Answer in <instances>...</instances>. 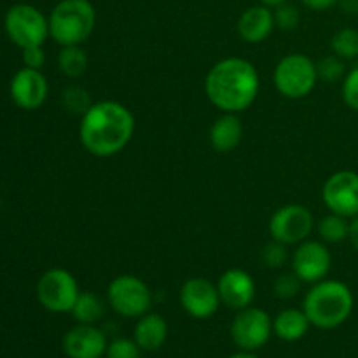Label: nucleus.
<instances>
[{
    "label": "nucleus",
    "mask_w": 358,
    "mask_h": 358,
    "mask_svg": "<svg viewBox=\"0 0 358 358\" xmlns=\"http://www.w3.org/2000/svg\"><path fill=\"white\" fill-rule=\"evenodd\" d=\"M311 324L308 320L306 313L297 308H287V310L280 311L275 318H273V332L278 336L282 341L292 343L299 341L310 331Z\"/></svg>",
    "instance_id": "nucleus-20"
},
{
    "label": "nucleus",
    "mask_w": 358,
    "mask_h": 358,
    "mask_svg": "<svg viewBox=\"0 0 358 358\" xmlns=\"http://www.w3.org/2000/svg\"><path fill=\"white\" fill-rule=\"evenodd\" d=\"M208 138L210 145L220 154H227L236 149L243 138V124L238 114L222 112V115L213 121Z\"/></svg>",
    "instance_id": "nucleus-18"
},
{
    "label": "nucleus",
    "mask_w": 358,
    "mask_h": 358,
    "mask_svg": "<svg viewBox=\"0 0 358 358\" xmlns=\"http://www.w3.org/2000/svg\"><path fill=\"white\" fill-rule=\"evenodd\" d=\"M317 63L303 52L283 56L273 72V84L283 98L301 100L315 90L318 83Z\"/></svg>",
    "instance_id": "nucleus-5"
},
{
    "label": "nucleus",
    "mask_w": 358,
    "mask_h": 358,
    "mask_svg": "<svg viewBox=\"0 0 358 358\" xmlns=\"http://www.w3.org/2000/svg\"><path fill=\"white\" fill-rule=\"evenodd\" d=\"M273 13H275L276 27L282 28V30L290 31V30H296V28L299 27L301 13L296 6H292V3L289 2L282 3V6L275 7Z\"/></svg>",
    "instance_id": "nucleus-27"
},
{
    "label": "nucleus",
    "mask_w": 358,
    "mask_h": 358,
    "mask_svg": "<svg viewBox=\"0 0 358 358\" xmlns=\"http://www.w3.org/2000/svg\"><path fill=\"white\" fill-rule=\"evenodd\" d=\"M229 358H257V357L252 355L250 352H241V353H236V355H231Z\"/></svg>",
    "instance_id": "nucleus-37"
},
{
    "label": "nucleus",
    "mask_w": 358,
    "mask_h": 358,
    "mask_svg": "<svg viewBox=\"0 0 358 358\" xmlns=\"http://www.w3.org/2000/svg\"><path fill=\"white\" fill-rule=\"evenodd\" d=\"M350 243L353 245V248L358 252V215L350 219V234H348Z\"/></svg>",
    "instance_id": "nucleus-34"
},
{
    "label": "nucleus",
    "mask_w": 358,
    "mask_h": 358,
    "mask_svg": "<svg viewBox=\"0 0 358 358\" xmlns=\"http://www.w3.org/2000/svg\"><path fill=\"white\" fill-rule=\"evenodd\" d=\"M331 48L339 58L355 59L358 58V30L357 28H341L332 35Z\"/></svg>",
    "instance_id": "nucleus-24"
},
{
    "label": "nucleus",
    "mask_w": 358,
    "mask_h": 358,
    "mask_svg": "<svg viewBox=\"0 0 358 358\" xmlns=\"http://www.w3.org/2000/svg\"><path fill=\"white\" fill-rule=\"evenodd\" d=\"M231 339L243 352H255L269 341L273 334V318L264 310L248 306L238 311L231 324Z\"/></svg>",
    "instance_id": "nucleus-10"
},
{
    "label": "nucleus",
    "mask_w": 358,
    "mask_h": 358,
    "mask_svg": "<svg viewBox=\"0 0 358 358\" xmlns=\"http://www.w3.org/2000/svg\"><path fill=\"white\" fill-rule=\"evenodd\" d=\"M21 59H23V65L28 66V69L41 70L45 63V52L42 45L21 49Z\"/></svg>",
    "instance_id": "nucleus-32"
},
{
    "label": "nucleus",
    "mask_w": 358,
    "mask_h": 358,
    "mask_svg": "<svg viewBox=\"0 0 358 358\" xmlns=\"http://www.w3.org/2000/svg\"><path fill=\"white\" fill-rule=\"evenodd\" d=\"M343 101L353 112H358V65L348 70L341 84Z\"/></svg>",
    "instance_id": "nucleus-28"
},
{
    "label": "nucleus",
    "mask_w": 358,
    "mask_h": 358,
    "mask_svg": "<svg viewBox=\"0 0 358 358\" xmlns=\"http://www.w3.org/2000/svg\"><path fill=\"white\" fill-rule=\"evenodd\" d=\"M135 128V115L126 105L101 100L80 115L79 140L91 156L112 157L128 147Z\"/></svg>",
    "instance_id": "nucleus-1"
},
{
    "label": "nucleus",
    "mask_w": 358,
    "mask_h": 358,
    "mask_svg": "<svg viewBox=\"0 0 358 358\" xmlns=\"http://www.w3.org/2000/svg\"><path fill=\"white\" fill-rule=\"evenodd\" d=\"M35 294L44 310L51 313H70L80 289L72 273L63 268H52L38 278Z\"/></svg>",
    "instance_id": "nucleus-8"
},
{
    "label": "nucleus",
    "mask_w": 358,
    "mask_h": 358,
    "mask_svg": "<svg viewBox=\"0 0 358 358\" xmlns=\"http://www.w3.org/2000/svg\"><path fill=\"white\" fill-rule=\"evenodd\" d=\"M168 338V324L159 313H145L138 318L133 331V339L143 352H156Z\"/></svg>",
    "instance_id": "nucleus-19"
},
{
    "label": "nucleus",
    "mask_w": 358,
    "mask_h": 358,
    "mask_svg": "<svg viewBox=\"0 0 358 358\" xmlns=\"http://www.w3.org/2000/svg\"><path fill=\"white\" fill-rule=\"evenodd\" d=\"M259 2H261L262 6H268V7H271V9H275V7L282 6V3L289 2V0H259Z\"/></svg>",
    "instance_id": "nucleus-36"
},
{
    "label": "nucleus",
    "mask_w": 358,
    "mask_h": 358,
    "mask_svg": "<svg viewBox=\"0 0 358 358\" xmlns=\"http://www.w3.org/2000/svg\"><path fill=\"white\" fill-rule=\"evenodd\" d=\"M107 336L90 324H79L63 338V352L69 358H100L107 352Z\"/></svg>",
    "instance_id": "nucleus-16"
},
{
    "label": "nucleus",
    "mask_w": 358,
    "mask_h": 358,
    "mask_svg": "<svg viewBox=\"0 0 358 358\" xmlns=\"http://www.w3.org/2000/svg\"><path fill=\"white\" fill-rule=\"evenodd\" d=\"M63 107L72 114L83 115L93 105L90 93L80 86H69L62 94Z\"/></svg>",
    "instance_id": "nucleus-26"
},
{
    "label": "nucleus",
    "mask_w": 358,
    "mask_h": 358,
    "mask_svg": "<svg viewBox=\"0 0 358 358\" xmlns=\"http://www.w3.org/2000/svg\"><path fill=\"white\" fill-rule=\"evenodd\" d=\"M352 289L339 280H322L311 285L303 301V311L313 327L331 331L345 324L353 313Z\"/></svg>",
    "instance_id": "nucleus-3"
},
{
    "label": "nucleus",
    "mask_w": 358,
    "mask_h": 358,
    "mask_svg": "<svg viewBox=\"0 0 358 358\" xmlns=\"http://www.w3.org/2000/svg\"><path fill=\"white\" fill-rule=\"evenodd\" d=\"M318 70V79L324 80V83H338V80H343L346 76V65L345 59L339 58L338 55H329L324 56L320 62L317 63Z\"/></svg>",
    "instance_id": "nucleus-25"
},
{
    "label": "nucleus",
    "mask_w": 358,
    "mask_h": 358,
    "mask_svg": "<svg viewBox=\"0 0 358 358\" xmlns=\"http://www.w3.org/2000/svg\"><path fill=\"white\" fill-rule=\"evenodd\" d=\"M332 268V254L327 243L304 240L292 254V271L303 283H317L327 278Z\"/></svg>",
    "instance_id": "nucleus-12"
},
{
    "label": "nucleus",
    "mask_w": 358,
    "mask_h": 358,
    "mask_svg": "<svg viewBox=\"0 0 358 358\" xmlns=\"http://www.w3.org/2000/svg\"><path fill=\"white\" fill-rule=\"evenodd\" d=\"M77 324H90L94 325L105 313V304L96 294L93 292H80L77 297L76 304H73L72 311Z\"/></svg>",
    "instance_id": "nucleus-21"
},
{
    "label": "nucleus",
    "mask_w": 358,
    "mask_h": 358,
    "mask_svg": "<svg viewBox=\"0 0 358 358\" xmlns=\"http://www.w3.org/2000/svg\"><path fill=\"white\" fill-rule=\"evenodd\" d=\"M48 20L49 37L56 44L83 45L96 28V9L90 0H59Z\"/></svg>",
    "instance_id": "nucleus-4"
},
{
    "label": "nucleus",
    "mask_w": 358,
    "mask_h": 358,
    "mask_svg": "<svg viewBox=\"0 0 358 358\" xmlns=\"http://www.w3.org/2000/svg\"><path fill=\"white\" fill-rule=\"evenodd\" d=\"M262 259H264V264L268 266V268L271 269L283 268L285 262L289 261V250H287V245L273 240L271 243L266 245V248L262 250Z\"/></svg>",
    "instance_id": "nucleus-30"
},
{
    "label": "nucleus",
    "mask_w": 358,
    "mask_h": 358,
    "mask_svg": "<svg viewBox=\"0 0 358 358\" xmlns=\"http://www.w3.org/2000/svg\"><path fill=\"white\" fill-rule=\"evenodd\" d=\"M7 37L20 49L44 45L49 37V20L31 3L9 7L3 17Z\"/></svg>",
    "instance_id": "nucleus-6"
},
{
    "label": "nucleus",
    "mask_w": 358,
    "mask_h": 358,
    "mask_svg": "<svg viewBox=\"0 0 358 358\" xmlns=\"http://www.w3.org/2000/svg\"><path fill=\"white\" fill-rule=\"evenodd\" d=\"M346 13H358V0H339Z\"/></svg>",
    "instance_id": "nucleus-35"
},
{
    "label": "nucleus",
    "mask_w": 358,
    "mask_h": 358,
    "mask_svg": "<svg viewBox=\"0 0 358 358\" xmlns=\"http://www.w3.org/2000/svg\"><path fill=\"white\" fill-rule=\"evenodd\" d=\"M107 301L112 310L124 318H140L152 306V292L142 278L119 275L108 283Z\"/></svg>",
    "instance_id": "nucleus-7"
},
{
    "label": "nucleus",
    "mask_w": 358,
    "mask_h": 358,
    "mask_svg": "<svg viewBox=\"0 0 358 358\" xmlns=\"http://www.w3.org/2000/svg\"><path fill=\"white\" fill-rule=\"evenodd\" d=\"M301 280L296 275H282L275 280L273 283V290H275V296L280 299H290V297H296L301 290Z\"/></svg>",
    "instance_id": "nucleus-31"
},
{
    "label": "nucleus",
    "mask_w": 358,
    "mask_h": 358,
    "mask_svg": "<svg viewBox=\"0 0 358 358\" xmlns=\"http://www.w3.org/2000/svg\"><path fill=\"white\" fill-rule=\"evenodd\" d=\"M59 72L70 79H79L87 69V56L80 45H65L58 55Z\"/></svg>",
    "instance_id": "nucleus-22"
},
{
    "label": "nucleus",
    "mask_w": 358,
    "mask_h": 358,
    "mask_svg": "<svg viewBox=\"0 0 358 358\" xmlns=\"http://www.w3.org/2000/svg\"><path fill=\"white\" fill-rule=\"evenodd\" d=\"M140 352H142V348L136 345L135 339L119 338L114 339V341L107 346L105 355H107V358H140L142 357Z\"/></svg>",
    "instance_id": "nucleus-29"
},
{
    "label": "nucleus",
    "mask_w": 358,
    "mask_h": 358,
    "mask_svg": "<svg viewBox=\"0 0 358 358\" xmlns=\"http://www.w3.org/2000/svg\"><path fill=\"white\" fill-rule=\"evenodd\" d=\"M9 93L16 107L23 110H37L48 100V79L41 70L23 66L10 79Z\"/></svg>",
    "instance_id": "nucleus-14"
},
{
    "label": "nucleus",
    "mask_w": 358,
    "mask_h": 358,
    "mask_svg": "<svg viewBox=\"0 0 358 358\" xmlns=\"http://www.w3.org/2000/svg\"><path fill=\"white\" fill-rule=\"evenodd\" d=\"M178 297L185 313L196 320H206L213 317L222 304L217 283H212L201 276L185 280Z\"/></svg>",
    "instance_id": "nucleus-13"
},
{
    "label": "nucleus",
    "mask_w": 358,
    "mask_h": 358,
    "mask_svg": "<svg viewBox=\"0 0 358 358\" xmlns=\"http://www.w3.org/2000/svg\"><path fill=\"white\" fill-rule=\"evenodd\" d=\"M261 79L254 63L245 58H224L208 70L205 77V94L220 112L240 114L257 100Z\"/></svg>",
    "instance_id": "nucleus-2"
},
{
    "label": "nucleus",
    "mask_w": 358,
    "mask_h": 358,
    "mask_svg": "<svg viewBox=\"0 0 358 358\" xmlns=\"http://www.w3.org/2000/svg\"><path fill=\"white\" fill-rule=\"evenodd\" d=\"M238 34L248 44H261L271 35L275 23V13L268 6H252L241 13L238 20Z\"/></svg>",
    "instance_id": "nucleus-17"
},
{
    "label": "nucleus",
    "mask_w": 358,
    "mask_h": 358,
    "mask_svg": "<svg viewBox=\"0 0 358 358\" xmlns=\"http://www.w3.org/2000/svg\"><path fill=\"white\" fill-rule=\"evenodd\" d=\"M317 231L324 243H343L348 240L350 219L338 215V213H329L318 222Z\"/></svg>",
    "instance_id": "nucleus-23"
},
{
    "label": "nucleus",
    "mask_w": 358,
    "mask_h": 358,
    "mask_svg": "<svg viewBox=\"0 0 358 358\" xmlns=\"http://www.w3.org/2000/svg\"><path fill=\"white\" fill-rule=\"evenodd\" d=\"M315 227L313 213L299 203H289L276 210L269 219V234L275 241L287 245H299L308 240Z\"/></svg>",
    "instance_id": "nucleus-9"
},
{
    "label": "nucleus",
    "mask_w": 358,
    "mask_h": 358,
    "mask_svg": "<svg viewBox=\"0 0 358 358\" xmlns=\"http://www.w3.org/2000/svg\"><path fill=\"white\" fill-rule=\"evenodd\" d=\"M311 10H327L334 7L339 0H301Z\"/></svg>",
    "instance_id": "nucleus-33"
},
{
    "label": "nucleus",
    "mask_w": 358,
    "mask_h": 358,
    "mask_svg": "<svg viewBox=\"0 0 358 358\" xmlns=\"http://www.w3.org/2000/svg\"><path fill=\"white\" fill-rule=\"evenodd\" d=\"M222 304L231 310H245L252 306L255 299V282L250 273L240 268H231L220 275L217 282Z\"/></svg>",
    "instance_id": "nucleus-15"
},
{
    "label": "nucleus",
    "mask_w": 358,
    "mask_h": 358,
    "mask_svg": "<svg viewBox=\"0 0 358 358\" xmlns=\"http://www.w3.org/2000/svg\"><path fill=\"white\" fill-rule=\"evenodd\" d=\"M322 201L331 213L353 219L358 215V173L341 170L332 173L322 187Z\"/></svg>",
    "instance_id": "nucleus-11"
}]
</instances>
